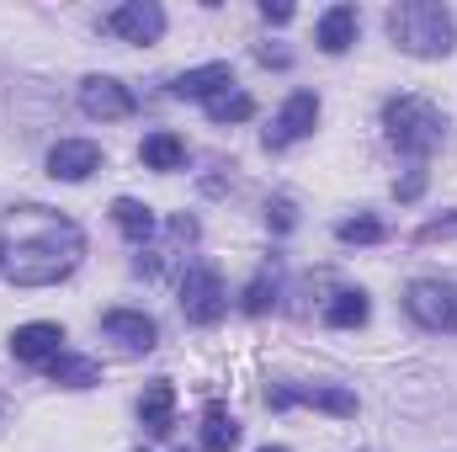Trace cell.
<instances>
[{
    "label": "cell",
    "mask_w": 457,
    "mask_h": 452,
    "mask_svg": "<svg viewBox=\"0 0 457 452\" xmlns=\"http://www.w3.org/2000/svg\"><path fill=\"white\" fill-rule=\"evenodd\" d=\"M86 255V229L59 208L21 203L0 219V277L11 288H54Z\"/></svg>",
    "instance_id": "1"
},
{
    "label": "cell",
    "mask_w": 457,
    "mask_h": 452,
    "mask_svg": "<svg viewBox=\"0 0 457 452\" xmlns=\"http://www.w3.org/2000/svg\"><path fill=\"white\" fill-rule=\"evenodd\" d=\"M388 38L415 59H447L457 48V21L436 0H404L388 11Z\"/></svg>",
    "instance_id": "2"
},
{
    "label": "cell",
    "mask_w": 457,
    "mask_h": 452,
    "mask_svg": "<svg viewBox=\"0 0 457 452\" xmlns=\"http://www.w3.org/2000/svg\"><path fill=\"white\" fill-rule=\"evenodd\" d=\"M383 128H388V138L404 155H415V165L447 138V117H442L436 102H426V96H388L383 102Z\"/></svg>",
    "instance_id": "3"
},
{
    "label": "cell",
    "mask_w": 457,
    "mask_h": 452,
    "mask_svg": "<svg viewBox=\"0 0 457 452\" xmlns=\"http://www.w3.org/2000/svg\"><path fill=\"white\" fill-rule=\"evenodd\" d=\"M404 309L420 331H436V336H457V282L442 277H420L404 288Z\"/></svg>",
    "instance_id": "4"
},
{
    "label": "cell",
    "mask_w": 457,
    "mask_h": 452,
    "mask_svg": "<svg viewBox=\"0 0 457 452\" xmlns=\"http://www.w3.org/2000/svg\"><path fill=\"white\" fill-rule=\"evenodd\" d=\"M224 309H228L224 277L213 266H187V277H181V314L192 325H219Z\"/></svg>",
    "instance_id": "5"
},
{
    "label": "cell",
    "mask_w": 457,
    "mask_h": 452,
    "mask_svg": "<svg viewBox=\"0 0 457 452\" xmlns=\"http://www.w3.org/2000/svg\"><path fill=\"white\" fill-rule=\"evenodd\" d=\"M314 122H320V96L314 91H293L287 102H282V113L277 122L266 128V149H287V144H298V138H309L314 133Z\"/></svg>",
    "instance_id": "6"
},
{
    "label": "cell",
    "mask_w": 457,
    "mask_h": 452,
    "mask_svg": "<svg viewBox=\"0 0 457 452\" xmlns=\"http://www.w3.org/2000/svg\"><path fill=\"white\" fill-rule=\"evenodd\" d=\"M133 91L112 80V75H86L80 80V113L96 117V122H122V117H133Z\"/></svg>",
    "instance_id": "7"
},
{
    "label": "cell",
    "mask_w": 457,
    "mask_h": 452,
    "mask_svg": "<svg viewBox=\"0 0 457 452\" xmlns=\"http://www.w3.org/2000/svg\"><path fill=\"white\" fill-rule=\"evenodd\" d=\"M102 27H107L112 38H122V43H160V38H165V11H160L154 0H128V5L107 11Z\"/></svg>",
    "instance_id": "8"
},
{
    "label": "cell",
    "mask_w": 457,
    "mask_h": 452,
    "mask_svg": "<svg viewBox=\"0 0 457 452\" xmlns=\"http://www.w3.org/2000/svg\"><path fill=\"white\" fill-rule=\"evenodd\" d=\"M266 405L271 410H293V405H314V410H330V415H356V394L351 389H309V383H271L266 389Z\"/></svg>",
    "instance_id": "9"
},
{
    "label": "cell",
    "mask_w": 457,
    "mask_h": 452,
    "mask_svg": "<svg viewBox=\"0 0 457 452\" xmlns=\"http://www.w3.org/2000/svg\"><path fill=\"white\" fill-rule=\"evenodd\" d=\"M96 171H102V144H91V138H59L48 149V176L54 181H86Z\"/></svg>",
    "instance_id": "10"
},
{
    "label": "cell",
    "mask_w": 457,
    "mask_h": 452,
    "mask_svg": "<svg viewBox=\"0 0 457 452\" xmlns=\"http://www.w3.org/2000/svg\"><path fill=\"white\" fill-rule=\"evenodd\" d=\"M102 331L122 346V351H154V340H160V325L144 314V309H107L102 314Z\"/></svg>",
    "instance_id": "11"
},
{
    "label": "cell",
    "mask_w": 457,
    "mask_h": 452,
    "mask_svg": "<svg viewBox=\"0 0 457 452\" xmlns=\"http://www.w3.org/2000/svg\"><path fill=\"white\" fill-rule=\"evenodd\" d=\"M59 351H64V331H59V325H48V320L21 325V331L11 336V356H16V362H32V367H37V362L48 367Z\"/></svg>",
    "instance_id": "12"
},
{
    "label": "cell",
    "mask_w": 457,
    "mask_h": 452,
    "mask_svg": "<svg viewBox=\"0 0 457 452\" xmlns=\"http://www.w3.org/2000/svg\"><path fill=\"white\" fill-rule=\"evenodd\" d=\"M228 86H234V70L228 64H197V70H181L170 80V96H181V102H213Z\"/></svg>",
    "instance_id": "13"
},
{
    "label": "cell",
    "mask_w": 457,
    "mask_h": 452,
    "mask_svg": "<svg viewBox=\"0 0 457 452\" xmlns=\"http://www.w3.org/2000/svg\"><path fill=\"white\" fill-rule=\"evenodd\" d=\"M138 421H144L149 437H170V431H176V389H170L165 378L144 389V399H138Z\"/></svg>",
    "instance_id": "14"
},
{
    "label": "cell",
    "mask_w": 457,
    "mask_h": 452,
    "mask_svg": "<svg viewBox=\"0 0 457 452\" xmlns=\"http://www.w3.org/2000/svg\"><path fill=\"white\" fill-rule=\"evenodd\" d=\"M320 48L325 54H345L351 43H356V5H330L325 16H320Z\"/></svg>",
    "instance_id": "15"
},
{
    "label": "cell",
    "mask_w": 457,
    "mask_h": 452,
    "mask_svg": "<svg viewBox=\"0 0 457 452\" xmlns=\"http://www.w3.org/2000/svg\"><path fill=\"white\" fill-rule=\"evenodd\" d=\"M48 378H54V383H64V389H91V383H102V362H96V356L59 351V356L48 362Z\"/></svg>",
    "instance_id": "16"
},
{
    "label": "cell",
    "mask_w": 457,
    "mask_h": 452,
    "mask_svg": "<svg viewBox=\"0 0 457 452\" xmlns=\"http://www.w3.org/2000/svg\"><path fill=\"white\" fill-rule=\"evenodd\" d=\"M367 314H372V304H367L361 288H341V293L325 304V325H330V331H356V325H367Z\"/></svg>",
    "instance_id": "17"
},
{
    "label": "cell",
    "mask_w": 457,
    "mask_h": 452,
    "mask_svg": "<svg viewBox=\"0 0 457 452\" xmlns=\"http://www.w3.org/2000/svg\"><path fill=\"white\" fill-rule=\"evenodd\" d=\"M234 448H239V421L224 405H208L203 410V452H234Z\"/></svg>",
    "instance_id": "18"
},
{
    "label": "cell",
    "mask_w": 457,
    "mask_h": 452,
    "mask_svg": "<svg viewBox=\"0 0 457 452\" xmlns=\"http://www.w3.org/2000/svg\"><path fill=\"white\" fill-rule=\"evenodd\" d=\"M138 160H144L149 171H181V160H187V144H181L176 133H149V138L138 144Z\"/></svg>",
    "instance_id": "19"
},
{
    "label": "cell",
    "mask_w": 457,
    "mask_h": 452,
    "mask_svg": "<svg viewBox=\"0 0 457 452\" xmlns=\"http://www.w3.org/2000/svg\"><path fill=\"white\" fill-rule=\"evenodd\" d=\"M112 224L122 229L128 239H138V245H144V239L154 234V213H149L144 203H133V197H117V203H112Z\"/></svg>",
    "instance_id": "20"
},
{
    "label": "cell",
    "mask_w": 457,
    "mask_h": 452,
    "mask_svg": "<svg viewBox=\"0 0 457 452\" xmlns=\"http://www.w3.org/2000/svg\"><path fill=\"white\" fill-rule=\"evenodd\" d=\"M208 107V117L213 122H245V117H255V96L250 91H239V86H228V91H219L213 102H203Z\"/></svg>",
    "instance_id": "21"
},
{
    "label": "cell",
    "mask_w": 457,
    "mask_h": 452,
    "mask_svg": "<svg viewBox=\"0 0 457 452\" xmlns=\"http://www.w3.org/2000/svg\"><path fill=\"white\" fill-rule=\"evenodd\" d=\"M277 304V266H261V277L245 288V298H239V309L245 314H266Z\"/></svg>",
    "instance_id": "22"
},
{
    "label": "cell",
    "mask_w": 457,
    "mask_h": 452,
    "mask_svg": "<svg viewBox=\"0 0 457 452\" xmlns=\"http://www.w3.org/2000/svg\"><path fill=\"white\" fill-rule=\"evenodd\" d=\"M383 234H388V229L378 224V219H345V224L336 229V239H341V245H378Z\"/></svg>",
    "instance_id": "23"
},
{
    "label": "cell",
    "mask_w": 457,
    "mask_h": 452,
    "mask_svg": "<svg viewBox=\"0 0 457 452\" xmlns=\"http://www.w3.org/2000/svg\"><path fill=\"white\" fill-rule=\"evenodd\" d=\"M266 219H271V229H277V234H287V229L298 224V208H293V197H277V203L266 208Z\"/></svg>",
    "instance_id": "24"
},
{
    "label": "cell",
    "mask_w": 457,
    "mask_h": 452,
    "mask_svg": "<svg viewBox=\"0 0 457 452\" xmlns=\"http://www.w3.org/2000/svg\"><path fill=\"white\" fill-rule=\"evenodd\" d=\"M420 192H426V165H415L404 181H394V197H399V203H415Z\"/></svg>",
    "instance_id": "25"
},
{
    "label": "cell",
    "mask_w": 457,
    "mask_h": 452,
    "mask_svg": "<svg viewBox=\"0 0 457 452\" xmlns=\"http://www.w3.org/2000/svg\"><path fill=\"white\" fill-rule=\"evenodd\" d=\"M453 234H457V213H453V219H431V224H420L415 239H420V245H431V239H453Z\"/></svg>",
    "instance_id": "26"
},
{
    "label": "cell",
    "mask_w": 457,
    "mask_h": 452,
    "mask_svg": "<svg viewBox=\"0 0 457 452\" xmlns=\"http://www.w3.org/2000/svg\"><path fill=\"white\" fill-rule=\"evenodd\" d=\"M261 16H266V21H293V5H287V0H277V5H271V0H266V5H261Z\"/></svg>",
    "instance_id": "27"
},
{
    "label": "cell",
    "mask_w": 457,
    "mask_h": 452,
    "mask_svg": "<svg viewBox=\"0 0 457 452\" xmlns=\"http://www.w3.org/2000/svg\"><path fill=\"white\" fill-rule=\"evenodd\" d=\"M255 59H261V64H277V70L287 64V54H282V48H255Z\"/></svg>",
    "instance_id": "28"
},
{
    "label": "cell",
    "mask_w": 457,
    "mask_h": 452,
    "mask_svg": "<svg viewBox=\"0 0 457 452\" xmlns=\"http://www.w3.org/2000/svg\"><path fill=\"white\" fill-rule=\"evenodd\" d=\"M261 452H287V448H261Z\"/></svg>",
    "instance_id": "29"
},
{
    "label": "cell",
    "mask_w": 457,
    "mask_h": 452,
    "mask_svg": "<svg viewBox=\"0 0 457 452\" xmlns=\"http://www.w3.org/2000/svg\"><path fill=\"white\" fill-rule=\"evenodd\" d=\"M176 452H187V448H176Z\"/></svg>",
    "instance_id": "30"
}]
</instances>
